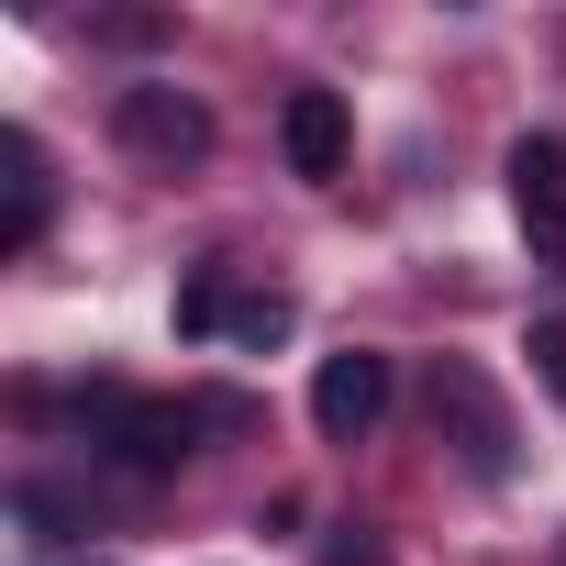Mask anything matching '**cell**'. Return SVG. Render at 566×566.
Wrapping results in <instances>:
<instances>
[{
  "instance_id": "cell-9",
  "label": "cell",
  "mask_w": 566,
  "mask_h": 566,
  "mask_svg": "<svg viewBox=\"0 0 566 566\" xmlns=\"http://www.w3.org/2000/svg\"><path fill=\"white\" fill-rule=\"evenodd\" d=\"M233 323V301H222V266H200L189 290H178V334H222Z\"/></svg>"
},
{
  "instance_id": "cell-2",
  "label": "cell",
  "mask_w": 566,
  "mask_h": 566,
  "mask_svg": "<svg viewBox=\"0 0 566 566\" xmlns=\"http://www.w3.org/2000/svg\"><path fill=\"white\" fill-rule=\"evenodd\" d=\"M112 134H123L145 167H189V156H211V112H200L189 90H123V101H112Z\"/></svg>"
},
{
  "instance_id": "cell-1",
  "label": "cell",
  "mask_w": 566,
  "mask_h": 566,
  "mask_svg": "<svg viewBox=\"0 0 566 566\" xmlns=\"http://www.w3.org/2000/svg\"><path fill=\"white\" fill-rule=\"evenodd\" d=\"M433 422H444V444H455L478 478H511V411H500V389H489L467 356L433 367Z\"/></svg>"
},
{
  "instance_id": "cell-5",
  "label": "cell",
  "mask_w": 566,
  "mask_h": 566,
  "mask_svg": "<svg viewBox=\"0 0 566 566\" xmlns=\"http://www.w3.org/2000/svg\"><path fill=\"white\" fill-rule=\"evenodd\" d=\"M378 411H389V356H323V378H312V422H323V444H356V433H378Z\"/></svg>"
},
{
  "instance_id": "cell-3",
  "label": "cell",
  "mask_w": 566,
  "mask_h": 566,
  "mask_svg": "<svg viewBox=\"0 0 566 566\" xmlns=\"http://www.w3.org/2000/svg\"><path fill=\"white\" fill-rule=\"evenodd\" d=\"M189 433H200V411H189V400H101V444H112L134 478L189 467Z\"/></svg>"
},
{
  "instance_id": "cell-11",
  "label": "cell",
  "mask_w": 566,
  "mask_h": 566,
  "mask_svg": "<svg viewBox=\"0 0 566 566\" xmlns=\"http://www.w3.org/2000/svg\"><path fill=\"white\" fill-rule=\"evenodd\" d=\"M323 566H378V544H334V555H323Z\"/></svg>"
},
{
  "instance_id": "cell-6",
  "label": "cell",
  "mask_w": 566,
  "mask_h": 566,
  "mask_svg": "<svg viewBox=\"0 0 566 566\" xmlns=\"http://www.w3.org/2000/svg\"><path fill=\"white\" fill-rule=\"evenodd\" d=\"M277 145H290V167H301V178H345L356 123H345V101H334V90H290V112H277Z\"/></svg>"
},
{
  "instance_id": "cell-7",
  "label": "cell",
  "mask_w": 566,
  "mask_h": 566,
  "mask_svg": "<svg viewBox=\"0 0 566 566\" xmlns=\"http://www.w3.org/2000/svg\"><path fill=\"white\" fill-rule=\"evenodd\" d=\"M34 233H45V145L0 134V255H23Z\"/></svg>"
},
{
  "instance_id": "cell-10",
  "label": "cell",
  "mask_w": 566,
  "mask_h": 566,
  "mask_svg": "<svg viewBox=\"0 0 566 566\" xmlns=\"http://www.w3.org/2000/svg\"><path fill=\"white\" fill-rule=\"evenodd\" d=\"M522 356H533V378L566 400V323H533V345H522Z\"/></svg>"
},
{
  "instance_id": "cell-4",
  "label": "cell",
  "mask_w": 566,
  "mask_h": 566,
  "mask_svg": "<svg viewBox=\"0 0 566 566\" xmlns=\"http://www.w3.org/2000/svg\"><path fill=\"white\" fill-rule=\"evenodd\" d=\"M511 211H522L533 255L566 266V145H555V134H522V145H511Z\"/></svg>"
},
{
  "instance_id": "cell-8",
  "label": "cell",
  "mask_w": 566,
  "mask_h": 566,
  "mask_svg": "<svg viewBox=\"0 0 566 566\" xmlns=\"http://www.w3.org/2000/svg\"><path fill=\"white\" fill-rule=\"evenodd\" d=\"M290 323H301V301H290V290H255V301H233V323H222V334H233V345H290Z\"/></svg>"
}]
</instances>
